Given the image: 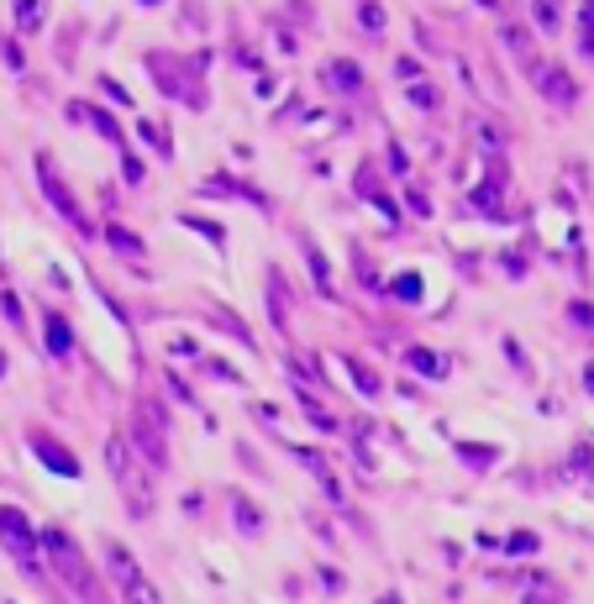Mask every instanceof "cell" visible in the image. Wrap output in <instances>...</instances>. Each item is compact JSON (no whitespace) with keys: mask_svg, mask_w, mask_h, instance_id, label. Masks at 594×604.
<instances>
[{"mask_svg":"<svg viewBox=\"0 0 594 604\" xmlns=\"http://www.w3.org/2000/svg\"><path fill=\"white\" fill-rule=\"evenodd\" d=\"M16 21H22V32H37L43 26V0H16Z\"/></svg>","mask_w":594,"mask_h":604,"instance_id":"obj_1","label":"cell"}]
</instances>
